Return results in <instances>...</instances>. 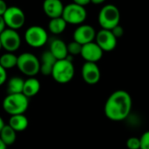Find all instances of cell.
<instances>
[{"label":"cell","instance_id":"1","mask_svg":"<svg viewBox=\"0 0 149 149\" xmlns=\"http://www.w3.org/2000/svg\"><path fill=\"white\" fill-rule=\"evenodd\" d=\"M132 100L130 94L123 90L116 91L111 94L104 104V114L112 121L125 120L130 114Z\"/></svg>","mask_w":149,"mask_h":149},{"label":"cell","instance_id":"2","mask_svg":"<svg viewBox=\"0 0 149 149\" xmlns=\"http://www.w3.org/2000/svg\"><path fill=\"white\" fill-rule=\"evenodd\" d=\"M2 106L4 111L11 115L24 114L29 106V99L23 93L8 94L3 100Z\"/></svg>","mask_w":149,"mask_h":149},{"label":"cell","instance_id":"3","mask_svg":"<svg viewBox=\"0 0 149 149\" xmlns=\"http://www.w3.org/2000/svg\"><path fill=\"white\" fill-rule=\"evenodd\" d=\"M51 76L59 84H68L73 79L74 76V67L69 56L67 59L56 61Z\"/></svg>","mask_w":149,"mask_h":149},{"label":"cell","instance_id":"4","mask_svg":"<svg viewBox=\"0 0 149 149\" xmlns=\"http://www.w3.org/2000/svg\"><path fill=\"white\" fill-rule=\"evenodd\" d=\"M17 67L25 76L33 77L40 72V61L32 53H22L18 56Z\"/></svg>","mask_w":149,"mask_h":149},{"label":"cell","instance_id":"5","mask_svg":"<svg viewBox=\"0 0 149 149\" xmlns=\"http://www.w3.org/2000/svg\"><path fill=\"white\" fill-rule=\"evenodd\" d=\"M120 22V12L114 5H106L99 12L98 23L102 29L112 30Z\"/></svg>","mask_w":149,"mask_h":149},{"label":"cell","instance_id":"6","mask_svg":"<svg viewBox=\"0 0 149 149\" xmlns=\"http://www.w3.org/2000/svg\"><path fill=\"white\" fill-rule=\"evenodd\" d=\"M61 17L68 24L83 25L87 19V11L84 6L71 3L64 6Z\"/></svg>","mask_w":149,"mask_h":149},{"label":"cell","instance_id":"7","mask_svg":"<svg viewBox=\"0 0 149 149\" xmlns=\"http://www.w3.org/2000/svg\"><path fill=\"white\" fill-rule=\"evenodd\" d=\"M48 40L47 31L40 26H32L25 33V40L32 47L39 48L43 47Z\"/></svg>","mask_w":149,"mask_h":149},{"label":"cell","instance_id":"8","mask_svg":"<svg viewBox=\"0 0 149 149\" xmlns=\"http://www.w3.org/2000/svg\"><path fill=\"white\" fill-rule=\"evenodd\" d=\"M3 17L7 28L16 31L20 29L26 23V15L24 12L18 6L8 7Z\"/></svg>","mask_w":149,"mask_h":149},{"label":"cell","instance_id":"9","mask_svg":"<svg viewBox=\"0 0 149 149\" xmlns=\"http://www.w3.org/2000/svg\"><path fill=\"white\" fill-rule=\"evenodd\" d=\"M2 47L6 52L14 53L16 52L21 45V38L16 30L6 28L0 34Z\"/></svg>","mask_w":149,"mask_h":149},{"label":"cell","instance_id":"10","mask_svg":"<svg viewBox=\"0 0 149 149\" xmlns=\"http://www.w3.org/2000/svg\"><path fill=\"white\" fill-rule=\"evenodd\" d=\"M95 40L104 52H111L114 50L118 43V39L114 36L112 32L106 29H101L98 31Z\"/></svg>","mask_w":149,"mask_h":149},{"label":"cell","instance_id":"11","mask_svg":"<svg viewBox=\"0 0 149 149\" xmlns=\"http://www.w3.org/2000/svg\"><path fill=\"white\" fill-rule=\"evenodd\" d=\"M97 32L90 25H80L73 33L74 40L81 45H86L96 40Z\"/></svg>","mask_w":149,"mask_h":149},{"label":"cell","instance_id":"12","mask_svg":"<svg viewBox=\"0 0 149 149\" xmlns=\"http://www.w3.org/2000/svg\"><path fill=\"white\" fill-rule=\"evenodd\" d=\"M82 77L88 84L93 85L97 84L101 78V71L97 64L85 62L82 67Z\"/></svg>","mask_w":149,"mask_h":149},{"label":"cell","instance_id":"13","mask_svg":"<svg viewBox=\"0 0 149 149\" xmlns=\"http://www.w3.org/2000/svg\"><path fill=\"white\" fill-rule=\"evenodd\" d=\"M104 51L96 42H91L83 46L81 56L85 61V62L97 63L103 57Z\"/></svg>","mask_w":149,"mask_h":149},{"label":"cell","instance_id":"14","mask_svg":"<svg viewBox=\"0 0 149 149\" xmlns=\"http://www.w3.org/2000/svg\"><path fill=\"white\" fill-rule=\"evenodd\" d=\"M42 7L44 13L51 19L61 17L64 10L61 0H44Z\"/></svg>","mask_w":149,"mask_h":149},{"label":"cell","instance_id":"15","mask_svg":"<svg viewBox=\"0 0 149 149\" xmlns=\"http://www.w3.org/2000/svg\"><path fill=\"white\" fill-rule=\"evenodd\" d=\"M49 51L57 59V61L67 59L69 56L68 51V45L62 40L60 39H54L51 41Z\"/></svg>","mask_w":149,"mask_h":149},{"label":"cell","instance_id":"16","mask_svg":"<svg viewBox=\"0 0 149 149\" xmlns=\"http://www.w3.org/2000/svg\"><path fill=\"white\" fill-rule=\"evenodd\" d=\"M56 61L57 59L49 50L45 51L40 58V73L44 76H51Z\"/></svg>","mask_w":149,"mask_h":149},{"label":"cell","instance_id":"17","mask_svg":"<svg viewBox=\"0 0 149 149\" xmlns=\"http://www.w3.org/2000/svg\"><path fill=\"white\" fill-rule=\"evenodd\" d=\"M28 118L25 114H19L11 116L8 125L16 132H23L28 126Z\"/></svg>","mask_w":149,"mask_h":149},{"label":"cell","instance_id":"18","mask_svg":"<svg viewBox=\"0 0 149 149\" xmlns=\"http://www.w3.org/2000/svg\"><path fill=\"white\" fill-rule=\"evenodd\" d=\"M40 90V83L38 79L34 77H29L25 81L23 94L28 98L37 95Z\"/></svg>","mask_w":149,"mask_h":149},{"label":"cell","instance_id":"19","mask_svg":"<svg viewBox=\"0 0 149 149\" xmlns=\"http://www.w3.org/2000/svg\"><path fill=\"white\" fill-rule=\"evenodd\" d=\"M25 80L19 77H13L9 79L7 83V93L8 94H20L23 93Z\"/></svg>","mask_w":149,"mask_h":149},{"label":"cell","instance_id":"20","mask_svg":"<svg viewBox=\"0 0 149 149\" xmlns=\"http://www.w3.org/2000/svg\"><path fill=\"white\" fill-rule=\"evenodd\" d=\"M16 131H14L9 125H6L0 132V139L6 146H11L15 143L17 139Z\"/></svg>","mask_w":149,"mask_h":149},{"label":"cell","instance_id":"21","mask_svg":"<svg viewBox=\"0 0 149 149\" xmlns=\"http://www.w3.org/2000/svg\"><path fill=\"white\" fill-rule=\"evenodd\" d=\"M67 25L68 23L64 20L62 17L52 19L48 23V30L53 34H61L65 31Z\"/></svg>","mask_w":149,"mask_h":149},{"label":"cell","instance_id":"22","mask_svg":"<svg viewBox=\"0 0 149 149\" xmlns=\"http://www.w3.org/2000/svg\"><path fill=\"white\" fill-rule=\"evenodd\" d=\"M18 56L13 53L6 52V54L0 56V65L6 69H10L14 67H17Z\"/></svg>","mask_w":149,"mask_h":149},{"label":"cell","instance_id":"23","mask_svg":"<svg viewBox=\"0 0 149 149\" xmlns=\"http://www.w3.org/2000/svg\"><path fill=\"white\" fill-rule=\"evenodd\" d=\"M83 49V45L79 44L77 41H71L68 44V51L69 55H77L81 54Z\"/></svg>","mask_w":149,"mask_h":149},{"label":"cell","instance_id":"24","mask_svg":"<svg viewBox=\"0 0 149 149\" xmlns=\"http://www.w3.org/2000/svg\"><path fill=\"white\" fill-rule=\"evenodd\" d=\"M126 146L128 149H140V139L137 137H131L126 140Z\"/></svg>","mask_w":149,"mask_h":149},{"label":"cell","instance_id":"25","mask_svg":"<svg viewBox=\"0 0 149 149\" xmlns=\"http://www.w3.org/2000/svg\"><path fill=\"white\" fill-rule=\"evenodd\" d=\"M140 139V149H149V131L145 132Z\"/></svg>","mask_w":149,"mask_h":149},{"label":"cell","instance_id":"26","mask_svg":"<svg viewBox=\"0 0 149 149\" xmlns=\"http://www.w3.org/2000/svg\"><path fill=\"white\" fill-rule=\"evenodd\" d=\"M7 80V72L6 69L0 65V86H2Z\"/></svg>","mask_w":149,"mask_h":149},{"label":"cell","instance_id":"27","mask_svg":"<svg viewBox=\"0 0 149 149\" xmlns=\"http://www.w3.org/2000/svg\"><path fill=\"white\" fill-rule=\"evenodd\" d=\"M111 31L112 32V33L114 34V36H115L117 39L122 37L123 34H124V29H123V27H122L120 25L115 26V27H114L112 30H111Z\"/></svg>","mask_w":149,"mask_h":149},{"label":"cell","instance_id":"28","mask_svg":"<svg viewBox=\"0 0 149 149\" xmlns=\"http://www.w3.org/2000/svg\"><path fill=\"white\" fill-rule=\"evenodd\" d=\"M8 6L5 0H0V16H4L6 12L7 11Z\"/></svg>","mask_w":149,"mask_h":149},{"label":"cell","instance_id":"29","mask_svg":"<svg viewBox=\"0 0 149 149\" xmlns=\"http://www.w3.org/2000/svg\"><path fill=\"white\" fill-rule=\"evenodd\" d=\"M73 3L85 7L86 6H88L91 3V0H73Z\"/></svg>","mask_w":149,"mask_h":149},{"label":"cell","instance_id":"30","mask_svg":"<svg viewBox=\"0 0 149 149\" xmlns=\"http://www.w3.org/2000/svg\"><path fill=\"white\" fill-rule=\"evenodd\" d=\"M6 21L4 19V17L3 16H0V34H1L6 29Z\"/></svg>","mask_w":149,"mask_h":149},{"label":"cell","instance_id":"31","mask_svg":"<svg viewBox=\"0 0 149 149\" xmlns=\"http://www.w3.org/2000/svg\"><path fill=\"white\" fill-rule=\"evenodd\" d=\"M106 0H91V3L94 4V5H101L104 4Z\"/></svg>","mask_w":149,"mask_h":149},{"label":"cell","instance_id":"32","mask_svg":"<svg viewBox=\"0 0 149 149\" xmlns=\"http://www.w3.org/2000/svg\"><path fill=\"white\" fill-rule=\"evenodd\" d=\"M6 125V124H5V121H4V119L2 118V117L0 116V132L2 131V129L4 128V126Z\"/></svg>","mask_w":149,"mask_h":149},{"label":"cell","instance_id":"33","mask_svg":"<svg viewBox=\"0 0 149 149\" xmlns=\"http://www.w3.org/2000/svg\"><path fill=\"white\" fill-rule=\"evenodd\" d=\"M0 149H7V146L0 139Z\"/></svg>","mask_w":149,"mask_h":149},{"label":"cell","instance_id":"34","mask_svg":"<svg viewBox=\"0 0 149 149\" xmlns=\"http://www.w3.org/2000/svg\"><path fill=\"white\" fill-rule=\"evenodd\" d=\"M3 48V47H2V43H1V40H0V50H1Z\"/></svg>","mask_w":149,"mask_h":149}]
</instances>
